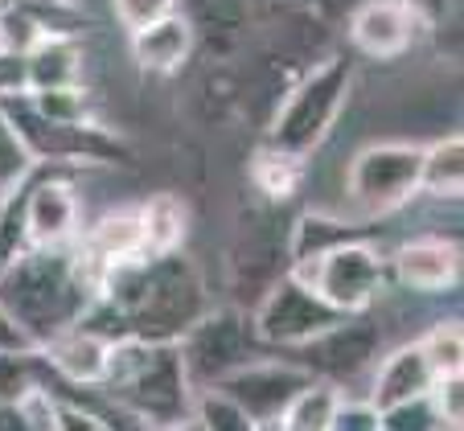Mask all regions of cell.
Returning <instances> with one entry per match:
<instances>
[{
    "instance_id": "16",
    "label": "cell",
    "mask_w": 464,
    "mask_h": 431,
    "mask_svg": "<svg viewBox=\"0 0 464 431\" xmlns=\"http://www.w3.org/2000/svg\"><path fill=\"white\" fill-rule=\"evenodd\" d=\"M415 29H420V21L399 0H366L350 21V42L353 50L370 53V58H394L411 45Z\"/></svg>"
},
{
    "instance_id": "24",
    "label": "cell",
    "mask_w": 464,
    "mask_h": 431,
    "mask_svg": "<svg viewBox=\"0 0 464 431\" xmlns=\"http://www.w3.org/2000/svg\"><path fill=\"white\" fill-rule=\"evenodd\" d=\"M189 427H206V431H255L251 415L218 387H193V403H189Z\"/></svg>"
},
{
    "instance_id": "18",
    "label": "cell",
    "mask_w": 464,
    "mask_h": 431,
    "mask_svg": "<svg viewBox=\"0 0 464 431\" xmlns=\"http://www.w3.org/2000/svg\"><path fill=\"white\" fill-rule=\"evenodd\" d=\"M82 82V45L74 34H45L25 50V91L79 87Z\"/></svg>"
},
{
    "instance_id": "30",
    "label": "cell",
    "mask_w": 464,
    "mask_h": 431,
    "mask_svg": "<svg viewBox=\"0 0 464 431\" xmlns=\"http://www.w3.org/2000/svg\"><path fill=\"white\" fill-rule=\"evenodd\" d=\"M431 403H436L444 431H460L464 427V374H440L431 382Z\"/></svg>"
},
{
    "instance_id": "13",
    "label": "cell",
    "mask_w": 464,
    "mask_h": 431,
    "mask_svg": "<svg viewBox=\"0 0 464 431\" xmlns=\"http://www.w3.org/2000/svg\"><path fill=\"white\" fill-rule=\"evenodd\" d=\"M391 275L411 292H448L460 283V238L415 235L394 246Z\"/></svg>"
},
{
    "instance_id": "15",
    "label": "cell",
    "mask_w": 464,
    "mask_h": 431,
    "mask_svg": "<svg viewBox=\"0 0 464 431\" xmlns=\"http://www.w3.org/2000/svg\"><path fill=\"white\" fill-rule=\"evenodd\" d=\"M193 58V25L185 13L169 9L165 17L131 29V62L144 74H177Z\"/></svg>"
},
{
    "instance_id": "10",
    "label": "cell",
    "mask_w": 464,
    "mask_h": 431,
    "mask_svg": "<svg viewBox=\"0 0 464 431\" xmlns=\"http://www.w3.org/2000/svg\"><path fill=\"white\" fill-rule=\"evenodd\" d=\"M378 345H382V329L366 308V312H345L342 321H334L313 341L288 350V358L300 361L313 378H329L337 387H345L378 361Z\"/></svg>"
},
{
    "instance_id": "23",
    "label": "cell",
    "mask_w": 464,
    "mask_h": 431,
    "mask_svg": "<svg viewBox=\"0 0 464 431\" xmlns=\"http://www.w3.org/2000/svg\"><path fill=\"white\" fill-rule=\"evenodd\" d=\"M342 390L345 387H337V382H329V378H308L304 387L296 390V398L288 403L280 427H288V431H329Z\"/></svg>"
},
{
    "instance_id": "12",
    "label": "cell",
    "mask_w": 464,
    "mask_h": 431,
    "mask_svg": "<svg viewBox=\"0 0 464 431\" xmlns=\"http://www.w3.org/2000/svg\"><path fill=\"white\" fill-rule=\"evenodd\" d=\"M25 235L29 246H66L79 238V194L74 181L53 165H34L25 189Z\"/></svg>"
},
{
    "instance_id": "11",
    "label": "cell",
    "mask_w": 464,
    "mask_h": 431,
    "mask_svg": "<svg viewBox=\"0 0 464 431\" xmlns=\"http://www.w3.org/2000/svg\"><path fill=\"white\" fill-rule=\"evenodd\" d=\"M308 378H313V374L292 358H284V361L255 358V361H246V366L230 369L227 378H218L214 387L227 390V395L251 415L255 427H280L288 403L296 398V390L304 387Z\"/></svg>"
},
{
    "instance_id": "29",
    "label": "cell",
    "mask_w": 464,
    "mask_h": 431,
    "mask_svg": "<svg viewBox=\"0 0 464 431\" xmlns=\"http://www.w3.org/2000/svg\"><path fill=\"white\" fill-rule=\"evenodd\" d=\"M29 168H34V157L25 152V144H21L17 128L9 123V115L0 111V194H5V189H13V185H17Z\"/></svg>"
},
{
    "instance_id": "9",
    "label": "cell",
    "mask_w": 464,
    "mask_h": 431,
    "mask_svg": "<svg viewBox=\"0 0 464 431\" xmlns=\"http://www.w3.org/2000/svg\"><path fill=\"white\" fill-rule=\"evenodd\" d=\"M246 317H251V329L263 350L288 353V350H296V345L313 341L316 333H324V329L334 325V321H342L345 312L329 308L296 272H288L263 292L259 304H255Z\"/></svg>"
},
{
    "instance_id": "26",
    "label": "cell",
    "mask_w": 464,
    "mask_h": 431,
    "mask_svg": "<svg viewBox=\"0 0 464 431\" xmlns=\"http://www.w3.org/2000/svg\"><path fill=\"white\" fill-rule=\"evenodd\" d=\"M420 350L428 358L431 374H464V325L460 321H440L420 337Z\"/></svg>"
},
{
    "instance_id": "4",
    "label": "cell",
    "mask_w": 464,
    "mask_h": 431,
    "mask_svg": "<svg viewBox=\"0 0 464 431\" xmlns=\"http://www.w3.org/2000/svg\"><path fill=\"white\" fill-rule=\"evenodd\" d=\"M350 91H353V58L350 53L324 58L321 66L308 71L304 79H300V87L276 107V120H272V128H267V144L288 148V152H296V157H313V152L329 140Z\"/></svg>"
},
{
    "instance_id": "1",
    "label": "cell",
    "mask_w": 464,
    "mask_h": 431,
    "mask_svg": "<svg viewBox=\"0 0 464 431\" xmlns=\"http://www.w3.org/2000/svg\"><path fill=\"white\" fill-rule=\"evenodd\" d=\"M95 296L120 312L123 337L140 341H177L210 308L202 272L181 251L115 259L99 275Z\"/></svg>"
},
{
    "instance_id": "14",
    "label": "cell",
    "mask_w": 464,
    "mask_h": 431,
    "mask_svg": "<svg viewBox=\"0 0 464 431\" xmlns=\"http://www.w3.org/2000/svg\"><path fill=\"white\" fill-rule=\"evenodd\" d=\"M45 369L58 374L66 387L79 390H95L107 374V358H111V341L103 333L87 325H66L62 333H53L50 341L37 345Z\"/></svg>"
},
{
    "instance_id": "32",
    "label": "cell",
    "mask_w": 464,
    "mask_h": 431,
    "mask_svg": "<svg viewBox=\"0 0 464 431\" xmlns=\"http://www.w3.org/2000/svg\"><path fill=\"white\" fill-rule=\"evenodd\" d=\"M169 9H177V0H115V17L128 29L149 25V21L165 17Z\"/></svg>"
},
{
    "instance_id": "2",
    "label": "cell",
    "mask_w": 464,
    "mask_h": 431,
    "mask_svg": "<svg viewBox=\"0 0 464 431\" xmlns=\"http://www.w3.org/2000/svg\"><path fill=\"white\" fill-rule=\"evenodd\" d=\"M99 275H103V267L82 255L79 243L25 246L0 272V304L25 329L29 341L42 345L87 312V304L95 300Z\"/></svg>"
},
{
    "instance_id": "34",
    "label": "cell",
    "mask_w": 464,
    "mask_h": 431,
    "mask_svg": "<svg viewBox=\"0 0 464 431\" xmlns=\"http://www.w3.org/2000/svg\"><path fill=\"white\" fill-rule=\"evenodd\" d=\"M399 5H403V9L411 13L420 25H440V21L456 9L452 0H399Z\"/></svg>"
},
{
    "instance_id": "7",
    "label": "cell",
    "mask_w": 464,
    "mask_h": 431,
    "mask_svg": "<svg viewBox=\"0 0 464 431\" xmlns=\"http://www.w3.org/2000/svg\"><path fill=\"white\" fill-rule=\"evenodd\" d=\"M292 272L337 312H366L382 296L391 267H386L382 251L366 235H358L324 246L321 255L304 259V263H292Z\"/></svg>"
},
{
    "instance_id": "20",
    "label": "cell",
    "mask_w": 464,
    "mask_h": 431,
    "mask_svg": "<svg viewBox=\"0 0 464 431\" xmlns=\"http://www.w3.org/2000/svg\"><path fill=\"white\" fill-rule=\"evenodd\" d=\"M79 251L87 259H95L99 267L115 263V259L144 255L140 246V214L136 210H107L95 226L87 230V238H74Z\"/></svg>"
},
{
    "instance_id": "3",
    "label": "cell",
    "mask_w": 464,
    "mask_h": 431,
    "mask_svg": "<svg viewBox=\"0 0 464 431\" xmlns=\"http://www.w3.org/2000/svg\"><path fill=\"white\" fill-rule=\"evenodd\" d=\"M95 390H103L107 403L123 407L131 423H149V427L189 423L193 387L185 378L173 341H140V337L111 341L107 374Z\"/></svg>"
},
{
    "instance_id": "6",
    "label": "cell",
    "mask_w": 464,
    "mask_h": 431,
    "mask_svg": "<svg viewBox=\"0 0 464 431\" xmlns=\"http://www.w3.org/2000/svg\"><path fill=\"white\" fill-rule=\"evenodd\" d=\"M423 144L407 140H382L366 144L350 160L345 173V194L362 218H391L407 210L423 194Z\"/></svg>"
},
{
    "instance_id": "33",
    "label": "cell",
    "mask_w": 464,
    "mask_h": 431,
    "mask_svg": "<svg viewBox=\"0 0 464 431\" xmlns=\"http://www.w3.org/2000/svg\"><path fill=\"white\" fill-rule=\"evenodd\" d=\"M25 91V53L0 50V95Z\"/></svg>"
},
{
    "instance_id": "31",
    "label": "cell",
    "mask_w": 464,
    "mask_h": 431,
    "mask_svg": "<svg viewBox=\"0 0 464 431\" xmlns=\"http://www.w3.org/2000/svg\"><path fill=\"white\" fill-rule=\"evenodd\" d=\"M329 427H337V431H378V427H382V415H378V407L370 403V398H350L342 390L337 411H334V423H329Z\"/></svg>"
},
{
    "instance_id": "27",
    "label": "cell",
    "mask_w": 464,
    "mask_h": 431,
    "mask_svg": "<svg viewBox=\"0 0 464 431\" xmlns=\"http://www.w3.org/2000/svg\"><path fill=\"white\" fill-rule=\"evenodd\" d=\"M34 111H42L45 120H58V123H82L91 120V99L87 91L79 87H53V91H25Z\"/></svg>"
},
{
    "instance_id": "22",
    "label": "cell",
    "mask_w": 464,
    "mask_h": 431,
    "mask_svg": "<svg viewBox=\"0 0 464 431\" xmlns=\"http://www.w3.org/2000/svg\"><path fill=\"white\" fill-rule=\"evenodd\" d=\"M300 181H304V157H296V152L263 144L251 157V185L263 197L284 202V197H292L300 189Z\"/></svg>"
},
{
    "instance_id": "35",
    "label": "cell",
    "mask_w": 464,
    "mask_h": 431,
    "mask_svg": "<svg viewBox=\"0 0 464 431\" xmlns=\"http://www.w3.org/2000/svg\"><path fill=\"white\" fill-rule=\"evenodd\" d=\"M0 350H34V341L25 337V329L9 317V308L0 304Z\"/></svg>"
},
{
    "instance_id": "5",
    "label": "cell",
    "mask_w": 464,
    "mask_h": 431,
    "mask_svg": "<svg viewBox=\"0 0 464 431\" xmlns=\"http://www.w3.org/2000/svg\"><path fill=\"white\" fill-rule=\"evenodd\" d=\"M0 111L9 115V123L17 128L34 165H123L128 160V144L115 140L111 132H103L95 120L82 123L45 120L42 111H34L25 91L0 95Z\"/></svg>"
},
{
    "instance_id": "28",
    "label": "cell",
    "mask_w": 464,
    "mask_h": 431,
    "mask_svg": "<svg viewBox=\"0 0 464 431\" xmlns=\"http://www.w3.org/2000/svg\"><path fill=\"white\" fill-rule=\"evenodd\" d=\"M382 427L391 431H444V419H440L436 403H431V390L428 395H415L403 398L382 411Z\"/></svg>"
},
{
    "instance_id": "19",
    "label": "cell",
    "mask_w": 464,
    "mask_h": 431,
    "mask_svg": "<svg viewBox=\"0 0 464 431\" xmlns=\"http://www.w3.org/2000/svg\"><path fill=\"white\" fill-rule=\"evenodd\" d=\"M140 214V246L144 255H169L181 251L185 235H189V206L177 194H152L136 206Z\"/></svg>"
},
{
    "instance_id": "8",
    "label": "cell",
    "mask_w": 464,
    "mask_h": 431,
    "mask_svg": "<svg viewBox=\"0 0 464 431\" xmlns=\"http://www.w3.org/2000/svg\"><path fill=\"white\" fill-rule=\"evenodd\" d=\"M173 345L189 387H214L218 378H227L230 369L263 358V345L251 329V317L238 312V308H227V312L206 308Z\"/></svg>"
},
{
    "instance_id": "21",
    "label": "cell",
    "mask_w": 464,
    "mask_h": 431,
    "mask_svg": "<svg viewBox=\"0 0 464 431\" xmlns=\"http://www.w3.org/2000/svg\"><path fill=\"white\" fill-rule=\"evenodd\" d=\"M423 194L431 197H460L464 189V136L452 132L436 144H423Z\"/></svg>"
},
{
    "instance_id": "25",
    "label": "cell",
    "mask_w": 464,
    "mask_h": 431,
    "mask_svg": "<svg viewBox=\"0 0 464 431\" xmlns=\"http://www.w3.org/2000/svg\"><path fill=\"white\" fill-rule=\"evenodd\" d=\"M358 235H362L358 226H350V222H337V218H329V214H304V218H300V226L292 230L288 259H292V263H304V259L321 255L324 246L345 243V238H358Z\"/></svg>"
},
{
    "instance_id": "17",
    "label": "cell",
    "mask_w": 464,
    "mask_h": 431,
    "mask_svg": "<svg viewBox=\"0 0 464 431\" xmlns=\"http://www.w3.org/2000/svg\"><path fill=\"white\" fill-rule=\"evenodd\" d=\"M431 382H436V374H431L420 341H407V345H399V350H391L386 358L374 361V374H370V403H374L378 415H382L386 407L403 403V398L428 395Z\"/></svg>"
}]
</instances>
